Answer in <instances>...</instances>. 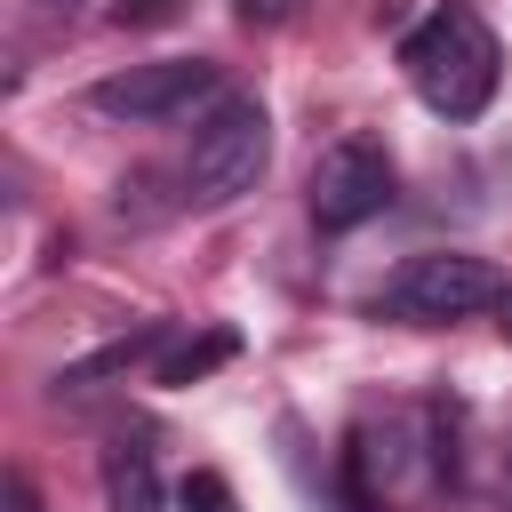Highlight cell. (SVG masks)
Here are the masks:
<instances>
[{
  "label": "cell",
  "mask_w": 512,
  "mask_h": 512,
  "mask_svg": "<svg viewBox=\"0 0 512 512\" xmlns=\"http://www.w3.org/2000/svg\"><path fill=\"white\" fill-rule=\"evenodd\" d=\"M392 184L400 176H392V152L376 136H336V144H320V160L304 176V208L320 232H352V224L392 208Z\"/></svg>",
  "instance_id": "obj_6"
},
{
  "label": "cell",
  "mask_w": 512,
  "mask_h": 512,
  "mask_svg": "<svg viewBox=\"0 0 512 512\" xmlns=\"http://www.w3.org/2000/svg\"><path fill=\"white\" fill-rule=\"evenodd\" d=\"M496 328H504V344H512V288H504V304H496Z\"/></svg>",
  "instance_id": "obj_14"
},
{
  "label": "cell",
  "mask_w": 512,
  "mask_h": 512,
  "mask_svg": "<svg viewBox=\"0 0 512 512\" xmlns=\"http://www.w3.org/2000/svg\"><path fill=\"white\" fill-rule=\"evenodd\" d=\"M400 72H408V88H416L440 120H480L488 96H496L504 48H496V32H488L480 8L440 0V8L400 40Z\"/></svg>",
  "instance_id": "obj_1"
},
{
  "label": "cell",
  "mask_w": 512,
  "mask_h": 512,
  "mask_svg": "<svg viewBox=\"0 0 512 512\" xmlns=\"http://www.w3.org/2000/svg\"><path fill=\"white\" fill-rule=\"evenodd\" d=\"M504 488H512V440H504Z\"/></svg>",
  "instance_id": "obj_15"
},
{
  "label": "cell",
  "mask_w": 512,
  "mask_h": 512,
  "mask_svg": "<svg viewBox=\"0 0 512 512\" xmlns=\"http://www.w3.org/2000/svg\"><path fill=\"white\" fill-rule=\"evenodd\" d=\"M176 16H184V0H120V8H112V24H120V32H144V24H176Z\"/></svg>",
  "instance_id": "obj_11"
},
{
  "label": "cell",
  "mask_w": 512,
  "mask_h": 512,
  "mask_svg": "<svg viewBox=\"0 0 512 512\" xmlns=\"http://www.w3.org/2000/svg\"><path fill=\"white\" fill-rule=\"evenodd\" d=\"M296 8H304V0H232V16H240V24H288Z\"/></svg>",
  "instance_id": "obj_12"
},
{
  "label": "cell",
  "mask_w": 512,
  "mask_h": 512,
  "mask_svg": "<svg viewBox=\"0 0 512 512\" xmlns=\"http://www.w3.org/2000/svg\"><path fill=\"white\" fill-rule=\"evenodd\" d=\"M8 512H40V488L24 472H8Z\"/></svg>",
  "instance_id": "obj_13"
},
{
  "label": "cell",
  "mask_w": 512,
  "mask_h": 512,
  "mask_svg": "<svg viewBox=\"0 0 512 512\" xmlns=\"http://www.w3.org/2000/svg\"><path fill=\"white\" fill-rule=\"evenodd\" d=\"M224 96V72L208 56H160V64H128L112 80L88 88V104L104 120H128V128H160V120H184V112H208Z\"/></svg>",
  "instance_id": "obj_5"
},
{
  "label": "cell",
  "mask_w": 512,
  "mask_h": 512,
  "mask_svg": "<svg viewBox=\"0 0 512 512\" xmlns=\"http://www.w3.org/2000/svg\"><path fill=\"white\" fill-rule=\"evenodd\" d=\"M504 272L472 248H416L384 288H376V320H400V328H456V320H480L504 304Z\"/></svg>",
  "instance_id": "obj_3"
},
{
  "label": "cell",
  "mask_w": 512,
  "mask_h": 512,
  "mask_svg": "<svg viewBox=\"0 0 512 512\" xmlns=\"http://www.w3.org/2000/svg\"><path fill=\"white\" fill-rule=\"evenodd\" d=\"M104 504L112 512H168V488H160V464L144 440H112L104 448Z\"/></svg>",
  "instance_id": "obj_7"
},
{
  "label": "cell",
  "mask_w": 512,
  "mask_h": 512,
  "mask_svg": "<svg viewBox=\"0 0 512 512\" xmlns=\"http://www.w3.org/2000/svg\"><path fill=\"white\" fill-rule=\"evenodd\" d=\"M168 344V320H152V328H136V336H120V344H104V352H88V360H72L64 376H56V392H88L96 376H120V368H136L144 352H160Z\"/></svg>",
  "instance_id": "obj_8"
},
{
  "label": "cell",
  "mask_w": 512,
  "mask_h": 512,
  "mask_svg": "<svg viewBox=\"0 0 512 512\" xmlns=\"http://www.w3.org/2000/svg\"><path fill=\"white\" fill-rule=\"evenodd\" d=\"M424 480H440L432 408H368L344 432V464H336L344 512H400Z\"/></svg>",
  "instance_id": "obj_2"
},
{
  "label": "cell",
  "mask_w": 512,
  "mask_h": 512,
  "mask_svg": "<svg viewBox=\"0 0 512 512\" xmlns=\"http://www.w3.org/2000/svg\"><path fill=\"white\" fill-rule=\"evenodd\" d=\"M272 160V120L256 96H216L192 120V152H184V200L192 208H232L240 192H256Z\"/></svg>",
  "instance_id": "obj_4"
},
{
  "label": "cell",
  "mask_w": 512,
  "mask_h": 512,
  "mask_svg": "<svg viewBox=\"0 0 512 512\" xmlns=\"http://www.w3.org/2000/svg\"><path fill=\"white\" fill-rule=\"evenodd\" d=\"M176 512H232V488H224V472H192V480L176 488Z\"/></svg>",
  "instance_id": "obj_10"
},
{
  "label": "cell",
  "mask_w": 512,
  "mask_h": 512,
  "mask_svg": "<svg viewBox=\"0 0 512 512\" xmlns=\"http://www.w3.org/2000/svg\"><path fill=\"white\" fill-rule=\"evenodd\" d=\"M56 8H72V0H56Z\"/></svg>",
  "instance_id": "obj_16"
},
{
  "label": "cell",
  "mask_w": 512,
  "mask_h": 512,
  "mask_svg": "<svg viewBox=\"0 0 512 512\" xmlns=\"http://www.w3.org/2000/svg\"><path fill=\"white\" fill-rule=\"evenodd\" d=\"M240 352V336L232 328H200V336H184V344H168L160 352V368H152V384H200L208 368H224Z\"/></svg>",
  "instance_id": "obj_9"
}]
</instances>
